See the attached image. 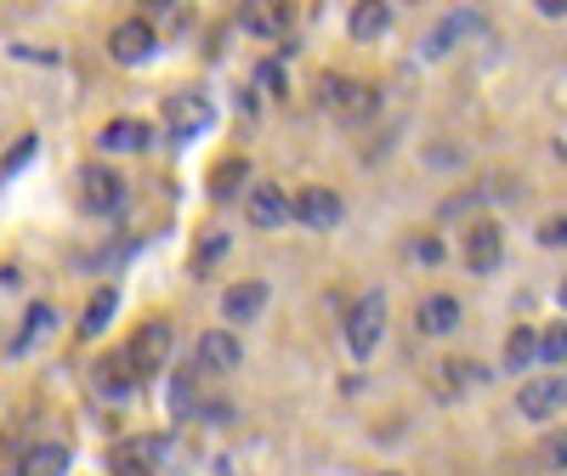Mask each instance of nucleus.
<instances>
[{"instance_id": "1", "label": "nucleus", "mask_w": 567, "mask_h": 476, "mask_svg": "<svg viewBox=\"0 0 567 476\" xmlns=\"http://www.w3.org/2000/svg\"><path fill=\"white\" fill-rule=\"evenodd\" d=\"M381 335H386V290H363V296L352 301L347 323H341V341H347V352H352L358 363H369L374 346H381Z\"/></svg>"}, {"instance_id": "2", "label": "nucleus", "mask_w": 567, "mask_h": 476, "mask_svg": "<svg viewBox=\"0 0 567 476\" xmlns=\"http://www.w3.org/2000/svg\"><path fill=\"white\" fill-rule=\"evenodd\" d=\"M165 454H171V443L159 432H142V437H125L109 448V470L114 476H159Z\"/></svg>"}, {"instance_id": "3", "label": "nucleus", "mask_w": 567, "mask_h": 476, "mask_svg": "<svg viewBox=\"0 0 567 476\" xmlns=\"http://www.w3.org/2000/svg\"><path fill=\"white\" fill-rule=\"evenodd\" d=\"M171 346H176V329H171L165 318H148V323L131 335V346H125L131 374H159V369L171 363Z\"/></svg>"}, {"instance_id": "4", "label": "nucleus", "mask_w": 567, "mask_h": 476, "mask_svg": "<svg viewBox=\"0 0 567 476\" xmlns=\"http://www.w3.org/2000/svg\"><path fill=\"white\" fill-rule=\"evenodd\" d=\"M567 408V374H534L516 392V414L523 420H556Z\"/></svg>"}, {"instance_id": "5", "label": "nucleus", "mask_w": 567, "mask_h": 476, "mask_svg": "<svg viewBox=\"0 0 567 476\" xmlns=\"http://www.w3.org/2000/svg\"><path fill=\"white\" fill-rule=\"evenodd\" d=\"M216 125V114H210V103L199 97V91H176V97L165 103V131H171V142H194V136H205Z\"/></svg>"}, {"instance_id": "6", "label": "nucleus", "mask_w": 567, "mask_h": 476, "mask_svg": "<svg viewBox=\"0 0 567 476\" xmlns=\"http://www.w3.org/2000/svg\"><path fill=\"white\" fill-rule=\"evenodd\" d=\"M120 205H125V182H120L109 165H85V170H80V210L114 216Z\"/></svg>"}, {"instance_id": "7", "label": "nucleus", "mask_w": 567, "mask_h": 476, "mask_svg": "<svg viewBox=\"0 0 567 476\" xmlns=\"http://www.w3.org/2000/svg\"><path fill=\"white\" fill-rule=\"evenodd\" d=\"M194 363L205 374H233V369L245 363V346H239L233 329H210V335H199V346H194Z\"/></svg>"}, {"instance_id": "8", "label": "nucleus", "mask_w": 567, "mask_h": 476, "mask_svg": "<svg viewBox=\"0 0 567 476\" xmlns=\"http://www.w3.org/2000/svg\"><path fill=\"white\" fill-rule=\"evenodd\" d=\"M296 221H307L312 232L341 227V194L336 187H301L296 194Z\"/></svg>"}, {"instance_id": "9", "label": "nucleus", "mask_w": 567, "mask_h": 476, "mask_svg": "<svg viewBox=\"0 0 567 476\" xmlns=\"http://www.w3.org/2000/svg\"><path fill=\"white\" fill-rule=\"evenodd\" d=\"M272 290H267V278H245V283H233V290L221 296V318L227 323H256L267 312Z\"/></svg>"}, {"instance_id": "10", "label": "nucleus", "mask_w": 567, "mask_h": 476, "mask_svg": "<svg viewBox=\"0 0 567 476\" xmlns=\"http://www.w3.org/2000/svg\"><path fill=\"white\" fill-rule=\"evenodd\" d=\"M250 227H261V232H272V227H284L296 216V199L284 194V187H272V182H261V187H250Z\"/></svg>"}, {"instance_id": "11", "label": "nucleus", "mask_w": 567, "mask_h": 476, "mask_svg": "<svg viewBox=\"0 0 567 476\" xmlns=\"http://www.w3.org/2000/svg\"><path fill=\"white\" fill-rule=\"evenodd\" d=\"M154 23L148 18H125V23H114V34H109V52H114V63H142L154 52Z\"/></svg>"}, {"instance_id": "12", "label": "nucleus", "mask_w": 567, "mask_h": 476, "mask_svg": "<svg viewBox=\"0 0 567 476\" xmlns=\"http://www.w3.org/2000/svg\"><path fill=\"white\" fill-rule=\"evenodd\" d=\"M499 256H505V232H499L494 221H477V227L465 232V261H471V272H494Z\"/></svg>"}, {"instance_id": "13", "label": "nucleus", "mask_w": 567, "mask_h": 476, "mask_svg": "<svg viewBox=\"0 0 567 476\" xmlns=\"http://www.w3.org/2000/svg\"><path fill=\"white\" fill-rule=\"evenodd\" d=\"M477 29H483V18H477V12H449L432 34L420 40V52H425V58H449V45H454V40H465V34H477Z\"/></svg>"}, {"instance_id": "14", "label": "nucleus", "mask_w": 567, "mask_h": 476, "mask_svg": "<svg viewBox=\"0 0 567 476\" xmlns=\"http://www.w3.org/2000/svg\"><path fill=\"white\" fill-rule=\"evenodd\" d=\"M91 386H97V397H109V403H125L136 374H131L125 358H103V363H91Z\"/></svg>"}, {"instance_id": "15", "label": "nucleus", "mask_w": 567, "mask_h": 476, "mask_svg": "<svg viewBox=\"0 0 567 476\" xmlns=\"http://www.w3.org/2000/svg\"><path fill=\"white\" fill-rule=\"evenodd\" d=\"M414 323H420V335H454L460 329V301L454 296H425Z\"/></svg>"}, {"instance_id": "16", "label": "nucleus", "mask_w": 567, "mask_h": 476, "mask_svg": "<svg viewBox=\"0 0 567 476\" xmlns=\"http://www.w3.org/2000/svg\"><path fill=\"white\" fill-rule=\"evenodd\" d=\"M148 125L142 120H109L103 125V136H97V148H109V154H136V148H148Z\"/></svg>"}, {"instance_id": "17", "label": "nucleus", "mask_w": 567, "mask_h": 476, "mask_svg": "<svg viewBox=\"0 0 567 476\" xmlns=\"http://www.w3.org/2000/svg\"><path fill=\"white\" fill-rule=\"evenodd\" d=\"M323 91H329L323 103H329V108H341L347 120H358V114H369V108H374V91H369V85H358V80H341V85H336V80H323Z\"/></svg>"}, {"instance_id": "18", "label": "nucleus", "mask_w": 567, "mask_h": 476, "mask_svg": "<svg viewBox=\"0 0 567 476\" xmlns=\"http://www.w3.org/2000/svg\"><path fill=\"white\" fill-rule=\"evenodd\" d=\"M69 448L63 443H40V448H29L23 454V465H18V476H69Z\"/></svg>"}, {"instance_id": "19", "label": "nucleus", "mask_w": 567, "mask_h": 476, "mask_svg": "<svg viewBox=\"0 0 567 476\" xmlns=\"http://www.w3.org/2000/svg\"><path fill=\"white\" fill-rule=\"evenodd\" d=\"M114 312H120V290H114V283H103V290H97V296L85 301V318H80V335H91V341H97L103 329H109V318H114Z\"/></svg>"}, {"instance_id": "20", "label": "nucleus", "mask_w": 567, "mask_h": 476, "mask_svg": "<svg viewBox=\"0 0 567 476\" xmlns=\"http://www.w3.org/2000/svg\"><path fill=\"white\" fill-rule=\"evenodd\" d=\"M352 40H381L386 29H392V12L381 7V0H363V7H352Z\"/></svg>"}, {"instance_id": "21", "label": "nucleus", "mask_w": 567, "mask_h": 476, "mask_svg": "<svg viewBox=\"0 0 567 476\" xmlns=\"http://www.w3.org/2000/svg\"><path fill=\"white\" fill-rule=\"evenodd\" d=\"M534 363H539V335H534L528 323H523V329H511V341H505V369L523 374V369H534Z\"/></svg>"}, {"instance_id": "22", "label": "nucleus", "mask_w": 567, "mask_h": 476, "mask_svg": "<svg viewBox=\"0 0 567 476\" xmlns=\"http://www.w3.org/2000/svg\"><path fill=\"white\" fill-rule=\"evenodd\" d=\"M52 323H58V312L45 307V301H40V307H29V323L18 329V335H12V346H7V352H12V358H23V352H29V346L45 335V329H52Z\"/></svg>"}, {"instance_id": "23", "label": "nucleus", "mask_w": 567, "mask_h": 476, "mask_svg": "<svg viewBox=\"0 0 567 476\" xmlns=\"http://www.w3.org/2000/svg\"><path fill=\"white\" fill-rule=\"evenodd\" d=\"M245 176H250V170H245V159H227V165H216V176H210V194H216V199H233Z\"/></svg>"}, {"instance_id": "24", "label": "nucleus", "mask_w": 567, "mask_h": 476, "mask_svg": "<svg viewBox=\"0 0 567 476\" xmlns=\"http://www.w3.org/2000/svg\"><path fill=\"white\" fill-rule=\"evenodd\" d=\"M539 363H550V369L567 363V323H550L545 335H539Z\"/></svg>"}, {"instance_id": "25", "label": "nucleus", "mask_w": 567, "mask_h": 476, "mask_svg": "<svg viewBox=\"0 0 567 476\" xmlns=\"http://www.w3.org/2000/svg\"><path fill=\"white\" fill-rule=\"evenodd\" d=\"M443 380H449V392H471V386H483V369L454 358V363H443Z\"/></svg>"}, {"instance_id": "26", "label": "nucleus", "mask_w": 567, "mask_h": 476, "mask_svg": "<svg viewBox=\"0 0 567 476\" xmlns=\"http://www.w3.org/2000/svg\"><path fill=\"white\" fill-rule=\"evenodd\" d=\"M284 23H290V12H284V7H261V12H245V29H250V34H278Z\"/></svg>"}, {"instance_id": "27", "label": "nucleus", "mask_w": 567, "mask_h": 476, "mask_svg": "<svg viewBox=\"0 0 567 476\" xmlns=\"http://www.w3.org/2000/svg\"><path fill=\"white\" fill-rule=\"evenodd\" d=\"M539 465H550V470H561V465H567V432H556V437H545V443H539Z\"/></svg>"}, {"instance_id": "28", "label": "nucleus", "mask_w": 567, "mask_h": 476, "mask_svg": "<svg viewBox=\"0 0 567 476\" xmlns=\"http://www.w3.org/2000/svg\"><path fill=\"white\" fill-rule=\"evenodd\" d=\"M29 159H34V136H23L18 148L7 154V165H0V176H12V170H18V165H29Z\"/></svg>"}, {"instance_id": "29", "label": "nucleus", "mask_w": 567, "mask_h": 476, "mask_svg": "<svg viewBox=\"0 0 567 476\" xmlns=\"http://www.w3.org/2000/svg\"><path fill=\"white\" fill-rule=\"evenodd\" d=\"M539 238H545L550 250H561V245H567V216H550V221L539 227Z\"/></svg>"}, {"instance_id": "30", "label": "nucleus", "mask_w": 567, "mask_h": 476, "mask_svg": "<svg viewBox=\"0 0 567 476\" xmlns=\"http://www.w3.org/2000/svg\"><path fill=\"white\" fill-rule=\"evenodd\" d=\"M414 250H420V261H443V245H437V238H420Z\"/></svg>"}, {"instance_id": "31", "label": "nucleus", "mask_w": 567, "mask_h": 476, "mask_svg": "<svg viewBox=\"0 0 567 476\" xmlns=\"http://www.w3.org/2000/svg\"><path fill=\"white\" fill-rule=\"evenodd\" d=\"M561 307H567V283H561Z\"/></svg>"}]
</instances>
